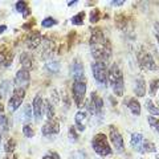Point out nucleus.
<instances>
[{
  "instance_id": "41",
  "label": "nucleus",
  "mask_w": 159,
  "mask_h": 159,
  "mask_svg": "<svg viewBox=\"0 0 159 159\" xmlns=\"http://www.w3.org/2000/svg\"><path fill=\"white\" fill-rule=\"evenodd\" d=\"M74 4H77V0H74V2H69V6H74Z\"/></svg>"
},
{
  "instance_id": "8",
  "label": "nucleus",
  "mask_w": 159,
  "mask_h": 159,
  "mask_svg": "<svg viewBox=\"0 0 159 159\" xmlns=\"http://www.w3.org/2000/svg\"><path fill=\"white\" fill-rule=\"evenodd\" d=\"M109 130H110V141L113 143L114 148H116V151L122 154L125 151V143H123V138L121 135V133H119L114 126H110Z\"/></svg>"
},
{
  "instance_id": "12",
  "label": "nucleus",
  "mask_w": 159,
  "mask_h": 159,
  "mask_svg": "<svg viewBox=\"0 0 159 159\" xmlns=\"http://www.w3.org/2000/svg\"><path fill=\"white\" fill-rule=\"evenodd\" d=\"M44 103L45 101L43 99L41 94H36L32 102V109H33V116L36 118V121H41L43 114H44Z\"/></svg>"
},
{
  "instance_id": "5",
  "label": "nucleus",
  "mask_w": 159,
  "mask_h": 159,
  "mask_svg": "<svg viewBox=\"0 0 159 159\" xmlns=\"http://www.w3.org/2000/svg\"><path fill=\"white\" fill-rule=\"evenodd\" d=\"M73 98L76 101L77 107L85 106V96H86V82L82 81H74L72 85Z\"/></svg>"
},
{
  "instance_id": "20",
  "label": "nucleus",
  "mask_w": 159,
  "mask_h": 159,
  "mask_svg": "<svg viewBox=\"0 0 159 159\" xmlns=\"http://www.w3.org/2000/svg\"><path fill=\"white\" fill-rule=\"evenodd\" d=\"M20 62H21V65L24 69H27V70L31 72L32 70V66H33V60H32V56L29 53H21V56H20Z\"/></svg>"
},
{
  "instance_id": "10",
  "label": "nucleus",
  "mask_w": 159,
  "mask_h": 159,
  "mask_svg": "<svg viewBox=\"0 0 159 159\" xmlns=\"http://www.w3.org/2000/svg\"><path fill=\"white\" fill-rule=\"evenodd\" d=\"M41 133L44 137L52 138L54 135H57L60 133V123L57 119H48V122H45V125L41 127Z\"/></svg>"
},
{
  "instance_id": "30",
  "label": "nucleus",
  "mask_w": 159,
  "mask_h": 159,
  "mask_svg": "<svg viewBox=\"0 0 159 159\" xmlns=\"http://www.w3.org/2000/svg\"><path fill=\"white\" fill-rule=\"evenodd\" d=\"M57 24V21L54 20L53 17H45L43 20V23H41V25L44 27V28H51V27H53V25H56Z\"/></svg>"
},
{
  "instance_id": "35",
  "label": "nucleus",
  "mask_w": 159,
  "mask_h": 159,
  "mask_svg": "<svg viewBox=\"0 0 159 159\" xmlns=\"http://www.w3.org/2000/svg\"><path fill=\"white\" fill-rule=\"evenodd\" d=\"M43 159H61V158L58 157V154H57V152H54V151H53V152H48Z\"/></svg>"
},
{
  "instance_id": "27",
  "label": "nucleus",
  "mask_w": 159,
  "mask_h": 159,
  "mask_svg": "<svg viewBox=\"0 0 159 159\" xmlns=\"http://www.w3.org/2000/svg\"><path fill=\"white\" fill-rule=\"evenodd\" d=\"M84 17H85V12H78L76 16L72 17V24H74V25H82Z\"/></svg>"
},
{
  "instance_id": "37",
  "label": "nucleus",
  "mask_w": 159,
  "mask_h": 159,
  "mask_svg": "<svg viewBox=\"0 0 159 159\" xmlns=\"http://www.w3.org/2000/svg\"><path fill=\"white\" fill-rule=\"evenodd\" d=\"M123 3H125V2H123V0H118V2H117V0H113V2H111V4H113V6H116V7L122 6Z\"/></svg>"
},
{
  "instance_id": "32",
  "label": "nucleus",
  "mask_w": 159,
  "mask_h": 159,
  "mask_svg": "<svg viewBox=\"0 0 159 159\" xmlns=\"http://www.w3.org/2000/svg\"><path fill=\"white\" fill-rule=\"evenodd\" d=\"M69 139H70L72 142H76L78 139V133H77L76 129H74V126L69 127Z\"/></svg>"
},
{
  "instance_id": "15",
  "label": "nucleus",
  "mask_w": 159,
  "mask_h": 159,
  "mask_svg": "<svg viewBox=\"0 0 159 159\" xmlns=\"http://www.w3.org/2000/svg\"><path fill=\"white\" fill-rule=\"evenodd\" d=\"M123 103L130 109V111L134 114V116H139L141 114V103H139V101L137 98L134 97H126L125 101H123Z\"/></svg>"
},
{
  "instance_id": "40",
  "label": "nucleus",
  "mask_w": 159,
  "mask_h": 159,
  "mask_svg": "<svg viewBox=\"0 0 159 159\" xmlns=\"http://www.w3.org/2000/svg\"><path fill=\"white\" fill-rule=\"evenodd\" d=\"M6 29H7V27H6V25H0V33H3L4 31H6Z\"/></svg>"
},
{
  "instance_id": "34",
  "label": "nucleus",
  "mask_w": 159,
  "mask_h": 159,
  "mask_svg": "<svg viewBox=\"0 0 159 159\" xmlns=\"http://www.w3.org/2000/svg\"><path fill=\"white\" fill-rule=\"evenodd\" d=\"M99 20V9H93V11L90 12V23L94 24V23H97Z\"/></svg>"
},
{
  "instance_id": "36",
  "label": "nucleus",
  "mask_w": 159,
  "mask_h": 159,
  "mask_svg": "<svg viewBox=\"0 0 159 159\" xmlns=\"http://www.w3.org/2000/svg\"><path fill=\"white\" fill-rule=\"evenodd\" d=\"M52 99H53V101H51L52 103H57L58 102V97H57V92L56 90L52 92Z\"/></svg>"
},
{
  "instance_id": "39",
  "label": "nucleus",
  "mask_w": 159,
  "mask_h": 159,
  "mask_svg": "<svg viewBox=\"0 0 159 159\" xmlns=\"http://www.w3.org/2000/svg\"><path fill=\"white\" fill-rule=\"evenodd\" d=\"M155 32H157V40L159 44V23H155Z\"/></svg>"
},
{
  "instance_id": "28",
  "label": "nucleus",
  "mask_w": 159,
  "mask_h": 159,
  "mask_svg": "<svg viewBox=\"0 0 159 159\" xmlns=\"http://www.w3.org/2000/svg\"><path fill=\"white\" fill-rule=\"evenodd\" d=\"M143 152H155L157 151V147L152 142L150 141H143Z\"/></svg>"
},
{
  "instance_id": "31",
  "label": "nucleus",
  "mask_w": 159,
  "mask_h": 159,
  "mask_svg": "<svg viewBox=\"0 0 159 159\" xmlns=\"http://www.w3.org/2000/svg\"><path fill=\"white\" fill-rule=\"evenodd\" d=\"M0 127L3 129V130H8L9 129V125H8V118L4 116V114H0Z\"/></svg>"
},
{
  "instance_id": "19",
  "label": "nucleus",
  "mask_w": 159,
  "mask_h": 159,
  "mask_svg": "<svg viewBox=\"0 0 159 159\" xmlns=\"http://www.w3.org/2000/svg\"><path fill=\"white\" fill-rule=\"evenodd\" d=\"M41 41H43V39H41L40 32H33L31 36H28V39H27V45L31 49H36L40 44H41Z\"/></svg>"
},
{
  "instance_id": "2",
  "label": "nucleus",
  "mask_w": 159,
  "mask_h": 159,
  "mask_svg": "<svg viewBox=\"0 0 159 159\" xmlns=\"http://www.w3.org/2000/svg\"><path fill=\"white\" fill-rule=\"evenodd\" d=\"M109 82L111 85L113 93L117 97H122L125 93V85H123V74L117 64H113L109 69Z\"/></svg>"
},
{
  "instance_id": "22",
  "label": "nucleus",
  "mask_w": 159,
  "mask_h": 159,
  "mask_svg": "<svg viewBox=\"0 0 159 159\" xmlns=\"http://www.w3.org/2000/svg\"><path fill=\"white\" fill-rule=\"evenodd\" d=\"M60 68H61V65H60L58 61H49L45 64V69L49 73H58Z\"/></svg>"
},
{
  "instance_id": "4",
  "label": "nucleus",
  "mask_w": 159,
  "mask_h": 159,
  "mask_svg": "<svg viewBox=\"0 0 159 159\" xmlns=\"http://www.w3.org/2000/svg\"><path fill=\"white\" fill-rule=\"evenodd\" d=\"M92 147L98 155L101 157H109L111 155V147L107 142V137L103 133H98L92 139Z\"/></svg>"
},
{
  "instance_id": "7",
  "label": "nucleus",
  "mask_w": 159,
  "mask_h": 159,
  "mask_svg": "<svg viewBox=\"0 0 159 159\" xmlns=\"http://www.w3.org/2000/svg\"><path fill=\"white\" fill-rule=\"evenodd\" d=\"M25 97V89L24 88H16L13 89V93L8 101V109L9 111H16L21 106V102Z\"/></svg>"
},
{
  "instance_id": "38",
  "label": "nucleus",
  "mask_w": 159,
  "mask_h": 159,
  "mask_svg": "<svg viewBox=\"0 0 159 159\" xmlns=\"http://www.w3.org/2000/svg\"><path fill=\"white\" fill-rule=\"evenodd\" d=\"M3 159H17V155L16 154H8V155L4 157Z\"/></svg>"
},
{
  "instance_id": "16",
  "label": "nucleus",
  "mask_w": 159,
  "mask_h": 159,
  "mask_svg": "<svg viewBox=\"0 0 159 159\" xmlns=\"http://www.w3.org/2000/svg\"><path fill=\"white\" fill-rule=\"evenodd\" d=\"M32 114H33V109H32V105H24L21 111L19 113V121H21L23 123L28 125L29 122L32 121Z\"/></svg>"
},
{
  "instance_id": "26",
  "label": "nucleus",
  "mask_w": 159,
  "mask_h": 159,
  "mask_svg": "<svg viewBox=\"0 0 159 159\" xmlns=\"http://www.w3.org/2000/svg\"><path fill=\"white\" fill-rule=\"evenodd\" d=\"M15 148H16V141H15L13 138H9L7 141V143L4 145V151L7 154H13Z\"/></svg>"
},
{
  "instance_id": "1",
  "label": "nucleus",
  "mask_w": 159,
  "mask_h": 159,
  "mask_svg": "<svg viewBox=\"0 0 159 159\" xmlns=\"http://www.w3.org/2000/svg\"><path fill=\"white\" fill-rule=\"evenodd\" d=\"M90 52L93 58L96 61H101V62H107V60L111 56L110 44H109L101 29H92Z\"/></svg>"
},
{
  "instance_id": "33",
  "label": "nucleus",
  "mask_w": 159,
  "mask_h": 159,
  "mask_svg": "<svg viewBox=\"0 0 159 159\" xmlns=\"http://www.w3.org/2000/svg\"><path fill=\"white\" fill-rule=\"evenodd\" d=\"M23 133H24V135H25L27 138H32V137L34 135L33 129L29 126V125H24V126H23Z\"/></svg>"
},
{
  "instance_id": "21",
  "label": "nucleus",
  "mask_w": 159,
  "mask_h": 159,
  "mask_svg": "<svg viewBox=\"0 0 159 159\" xmlns=\"http://www.w3.org/2000/svg\"><path fill=\"white\" fill-rule=\"evenodd\" d=\"M16 11L19 13H21L24 17H28L31 15V9H29L28 4L25 2H17L16 3Z\"/></svg>"
},
{
  "instance_id": "18",
  "label": "nucleus",
  "mask_w": 159,
  "mask_h": 159,
  "mask_svg": "<svg viewBox=\"0 0 159 159\" xmlns=\"http://www.w3.org/2000/svg\"><path fill=\"white\" fill-rule=\"evenodd\" d=\"M86 116H88L86 111L80 110V111H77L76 117H74V125H76L78 131H84V130H85V123H84V122H85V119H86Z\"/></svg>"
},
{
  "instance_id": "14",
  "label": "nucleus",
  "mask_w": 159,
  "mask_h": 159,
  "mask_svg": "<svg viewBox=\"0 0 159 159\" xmlns=\"http://www.w3.org/2000/svg\"><path fill=\"white\" fill-rule=\"evenodd\" d=\"M143 135L141 133H134V134H131V141H130V145H131V147L134 148L135 151H138L139 154H145L143 152Z\"/></svg>"
},
{
  "instance_id": "29",
  "label": "nucleus",
  "mask_w": 159,
  "mask_h": 159,
  "mask_svg": "<svg viewBox=\"0 0 159 159\" xmlns=\"http://www.w3.org/2000/svg\"><path fill=\"white\" fill-rule=\"evenodd\" d=\"M147 122H148V125L154 129V130H155L157 133H159V119H157L155 117H152V116H148L147 117Z\"/></svg>"
},
{
  "instance_id": "11",
  "label": "nucleus",
  "mask_w": 159,
  "mask_h": 159,
  "mask_svg": "<svg viewBox=\"0 0 159 159\" xmlns=\"http://www.w3.org/2000/svg\"><path fill=\"white\" fill-rule=\"evenodd\" d=\"M70 73H72V77H73L74 81L86 82V77H85V73H84V65H82L81 61L74 60L72 66H70Z\"/></svg>"
},
{
  "instance_id": "13",
  "label": "nucleus",
  "mask_w": 159,
  "mask_h": 159,
  "mask_svg": "<svg viewBox=\"0 0 159 159\" xmlns=\"http://www.w3.org/2000/svg\"><path fill=\"white\" fill-rule=\"evenodd\" d=\"M29 80H31V74H29V70L27 69H20V70L16 73V77H15V82H16L17 88H24L25 85L29 84Z\"/></svg>"
},
{
  "instance_id": "24",
  "label": "nucleus",
  "mask_w": 159,
  "mask_h": 159,
  "mask_svg": "<svg viewBox=\"0 0 159 159\" xmlns=\"http://www.w3.org/2000/svg\"><path fill=\"white\" fill-rule=\"evenodd\" d=\"M44 110L47 111V118L48 119H53L54 117V106L51 101H45L44 103Z\"/></svg>"
},
{
  "instance_id": "25",
  "label": "nucleus",
  "mask_w": 159,
  "mask_h": 159,
  "mask_svg": "<svg viewBox=\"0 0 159 159\" xmlns=\"http://www.w3.org/2000/svg\"><path fill=\"white\" fill-rule=\"evenodd\" d=\"M158 88H159V78H152L150 81V85H148V94L154 97L157 94Z\"/></svg>"
},
{
  "instance_id": "42",
  "label": "nucleus",
  "mask_w": 159,
  "mask_h": 159,
  "mask_svg": "<svg viewBox=\"0 0 159 159\" xmlns=\"http://www.w3.org/2000/svg\"><path fill=\"white\" fill-rule=\"evenodd\" d=\"M0 143H2V134H0Z\"/></svg>"
},
{
  "instance_id": "9",
  "label": "nucleus",
  "mask_w": 159,
  "mask_h": 159,
  "mask_svg": "<svg viewBox=\"0 0 159 159\" xmlns=\"http://www.w3.org/2000/svg\"><path fill=\"white\" fill-rule=\"evenodd\" d=\"M138 61L139 65L143 69H147V70H157V64L154 61L152 56L146 51H141L138 54Z\"/></svg>"
},
{
  "instance_id": "17",
  "label": "nucleus",
  "mask_w": 159,
  "mask_h": 159,
  "mask_svg": "<svg viewBox=\"0 0 159 159\" xmlns=\"http://www.w3.org/2000/svg\"><path fill=\"white\" fill-rule=\"evenodd\" d=\"M134 93L137 97H145L146 94V82L142 76L137 77L135 84H134Z\"/></svg>"
},
{
  "instance_id": "43",
  "label": "nucleus",
  "mask_w": 159,
  "mask_h": 159,
  "mask_svg": "<svg viewBox=\"0 0 159 159\" xmlns=\"http://www.w3.org/2000/svg\"><path fill=\"white\" fill-rule=\"evenodd\" d=\"M155 159H159V157H157V158H155Z\"/></svg>"
},
{
  "instance_id": "23",
  "label": "nucleus",
  "mask_w": 159,
  "mask_h": 159,
  "mask_svg": "<svg viewBox=\"0 0 159 159\" xmlns=\"http://www.w3.org/2000/svg\"><path fill=\"white\" fill-rule=\"evenodd\" d=\"M145 106L147 109V111L151 114V116H159V107H157L155 105H154V102L151 101V99H147V101L145 102Z\"/></svg>"
},
{
  "instance_id": "6",
  "label": "nucleus",
  "mask_w": 159,
  "mask_h": 159,
  "mask_svg": "<svg viewBox=\"0 0 159 159\" xmlns=\"http://www.w3.org/2000/svg\"><path fill=\"white\" fill-rule=\"evenodd\" d=\"M85 106L88 109V111H90L93 116H101L102 109H103V99L96 92H93L90 94V99L85 102Z\"/></svg>"
},
{
  "instance_id": "3",
  "label": "nucleus",
  "mask_w": 159,
  "mask_h": 159,
  "mask_svg": "<svg viewBox=\"0 0 159 159\" xmlns=\"http://www.w3.org/2000/svg\"><path fill=\"white\" fill-rule=\"evenodd\" d=\"M92 73L93 77L96 80V82L99 86L106 88L109 84V69L106 62H101V61H94L92 62Z\"/></svg>"
}]
</instances>
